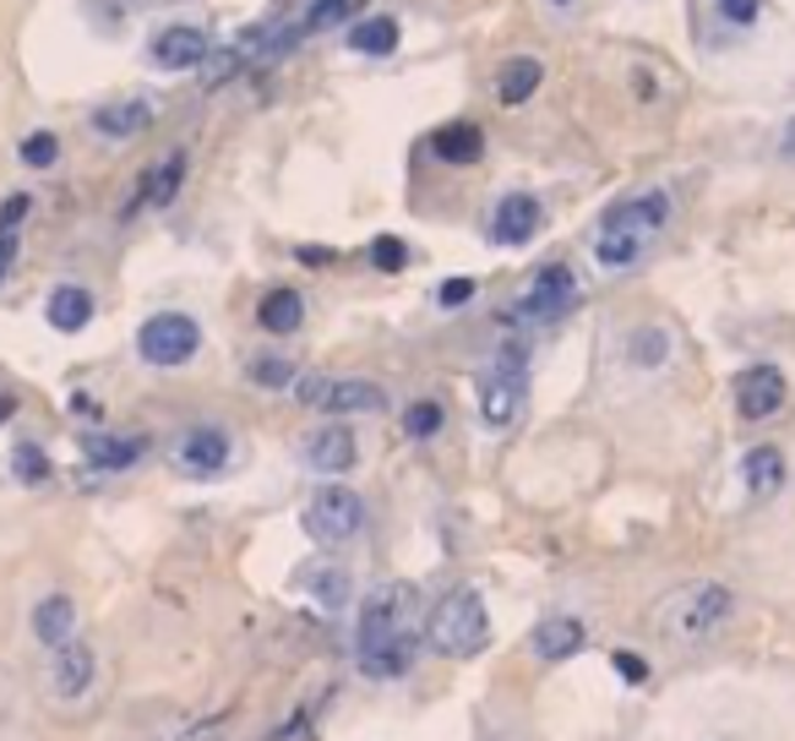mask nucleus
Instances as JSON below:
<instances>
[{
    "label": "nucleus",
    "instance_id": "nucleus-1",
    "mask_svg": "<svg viewBox=\"0 0 795 741\" xmlns=\"http://www.w3.org/2000/svg\"><path fill=\"white\" fill-rule=\"evenodd\" d=\"M665 224H670V197L665 191H637L627 202H616L605 213L600 235H594V262L611 268V273L633 268V262H643V251L665 235Z\"/></svg>",
    "mask_w": 795,
    "mask_h": 741
},
{
    "label": "nucleus",
    "instance_id": "nucleus-2",
    "mask_svg": "<svg viewBox=\"0 0 795 741\" xmlns=\"http://www.w3.org/2000/svg\"><path fill=\"white\" fill-rule=\"evenodd\" d=\"M730 610H736V594L725 590V584H714V579H703V584H681L675 594L659 599V610H654V632L670 638V643L697 649V643H708V638L730 621Z\"/></svg>",
    "mask_w": 795,
    "mask_h": 741
},
{
    "label": "nucleus",
    "instance_id": "nucleus-3",
    "mask_svg": "<svg viewBox=\"0 0 795 741\" xmlns=\"http://www.w3.org/2000/svg\"><path fill=\"white\" fill-rule=\"evenodd\" d=\"M425 638H431V649L447 654V660H475L479 649L490 643V610H485V599H479L475 590H453L436 610H431Z\"/></svg>",
    "mask_w": 795,
    "mask_h": 741
},
{
    "label": "nucleus",
    "instance_id": "nucleus-4",
    "mask_svg": "<svg viewBox=\"0 0 795 741\" xmlns=\"http://www.w3.org/2000/svg\"><path fill=\"white\" fill-rule=\"evenodd\" d=\"M414 616H420V594H414V584H382V590L360 605V649L414 638Z\"/></svg>",
    "mask_w": 795,
    "mask_h": 741
},
{
    "label": "nucleus",
    "instance_id": "nucleus-5",
    "mask_svg": "<svg viewBox=\"0 0 795 741\" xmlns=\"http://www.w3.org/2000/svg\"><path fill=\"white\" fill-rule=\"evenodd\" d=\"M523 393H529V382H523V349L512 344V349H501V360L479 377V420H485L490 431H507V426L523 415Z\"/></svg>",
    "mask_w": 795,
    "mask_h": 741
},
{
    "label": "nucleus",
    "instance_id": "nucleus-6",
    "mask_svg": "<svg viewBox=\"0 0 795 741\" xmlns=\"http://www.w3.org/2000/svg\"><path fill=\"white\" fill-rule=\"evenodd\" d=\"M196 349H202V327H196V316H185V311H159V316H148L143 333H137V355H143L148 366H159V371H174V366L196 360Z\"/></svg>",
    "mask_w": 795,
    "mask_h": 741
},
{
    "label": "nucleus",
    "instance_id": "nucleus-7",
    "mask_svg": "<svg viewBox=\"0 0 795 741\" xmlns=\"http://www.w3.org/2000/svg\"><path fill=\"white\" fill-rule=\"evenodd\" d=\"M360 529H365V502L349 485H321L306 502V535L321 546H349Z\"/></svg>",
    "mask_w": 795,
    "mask_h": 741
},
{
    "label": "nucleus",
    "instance_id": "nucleus-8",
    "mask_svg": "<svg viewBox=\"0 0 795 741\" xmlns=\"http://www.w3.org/2000/svg\"><path fill=\"white\" fill-rule=\"evenodd\" d=\"M300 404H311L321 415H376L387 409V393L365 377H306Z\"/></svg>",
    "mask_w": 795,
    "mask_h": 741
},
{
    "label": "nucleus",
    "instance_id": "nucleus-9",
    "mask_svg": "<svg viewBox=\"0 0 795 741\" xmlns=\"http://www.w3.org/2000/svg\"><path fill=\"white\" fill-rule=\"evenodd\" d=\"M578 305V279H572V268H561V262H550V268H540L534 279H529V290L512 300V316L518 322H556V316H567Z\"/></svg>",
    "mask_w": 795,
    "mask_h": 741
},
{
    "label": "nucleus",
    "instance_id": "nucleus-10",
    "mask_svg": "<svg viewBox=\"0 0 795 741\" xmlns=\"http://www.w3.org/2000/svg\"><path fill=\"white\" fill-rule=\"evenodd\" d=\"M785 398H791V382H785L780 366H747L736 377V409H741V420H769V415L785 409Z\"/></svg>",
    "mask_w": 795,
    "mask_h": 741
},
{
    "label": "nucleus",
    "instance_id": "nucleus-11",
    "mask_svg": "<svg viewBox=\"0 0 795 741\" xmlns=\"http://www.w3.org/2000/svg\"><path fill=\"white\" fill-rule=\"evenodd\" d=\"M174 463H180V474H191V480H213V474L229 469V437H224L218 426H196V431H185V437L174 442Z\"/></svg>",
    "mask_w": 795,
    "mask_h": 741
},
{
    "label": "nucleus",
    "instance_id": "nucleus-12",
    "mask_svg": "<svg viewBox=\"0 0 795 741\" xmlns=\"http://www.w3.org/2000/svg\"><path fill=\"white\" fill-rule=\"evenodd\" d=\"M207 49H213V38H207L202 27H191V22H174V27L154 33V44H148V60H154L159 71H191V66H202V60H207Z\"/></svg>",
    "mask_w": 795,
    "mask_h": 741
},
{
    "label": "nucleus",
    "instance_id": "nucleus-13",
    "mask_svg": "<svg viewBox=\"0 0 795 741\" xmlns=\"http://www.w3.org/2000/svg\"><path fill=\"white\" fill-rule=\"evenodd\" d=\"M354 458H360V447H354V431L349 426H321V431H311L300 442V463L311 474H349Z\"/></svg>",
    "mask_w": 795,
    "mask_h": 741
},
{
    "label": "nucleus",
    "instance_id": "nucleus-14",
    "mask_svg": "<svg viewBox=\"0 0 795 741\" xmlns=\"http://www.w3.org/2000/svg\"><path fill=\"white\" fill-rule=\"evenodd\" d=\"M534 229H540V202L529 191H512V197L496 202V213H490V240L496 246H523V240H534Z\"/></svg>",
    "mask_w": 795,
    "mask_h": 741
},
{
    "label": "nucleus",
    "instance_id": "nucleus-15",
    "mask_svg": "<svg viewBox=\"0 0 795 741\" xmlns=\"http://www.w3.org/2000/svg\"><path fill=\"white\" fill-rule=\"evenodd\" d=\"M154 126V104L148 99H115L104 110H93V132L110 137V143H132Z\"/></svg>",
    "mask_w": 795,
    "mask_h": 741
},
{
    "label": "nucleus",
    "instance_id": "nucleus-16",
    "mask_svg": "<svg viewBox=\"0 0 795 741\" xmlns=\"http://www.w3.org/2000/svg\"><path fill=\"white\" fill-rule=\"evenodd\" d=\"M583 643H589V627L578 616H545L534 627V654L540 660H572Z\"/></svg>",
    "mask_w": 795,
    "mask_h": 741
},
{
    "label": "nucleus",
    "instance_id": "nucleus-17",
    "mask_svg": "<svg viewBox=\"0 0 795 741\" xmlns=\"http://www.w3.org/2000/svg\"><path fill=\"white\" fill-rule=\"evenodd\" d=\"M88 687H93V649L71 638V643L55 649V693L60 698H82Z\"/></svg>",
    "mask_w": 795,
    "mask_h": 741
},
{
    "label": "nucleus",
    "instance_id": "nucleus-18",
    "mask_svg": "<svg viewBox=\"0 0 795 741\" xmlns=\"http://www.w3.org/2000/svg\"><path fill=\"white\" fill-rule=\"evenodd\" d=\"M33 632H38V643H44V649L71 643V638H77V605H71L66 594L38 599V610H33Z\"/></svg>",
    "mask_w": 795,
    "mask_h": 741
},
{
    "label": "nucleus",
    "instance_id": "nucleus-19",
    "mask_svg": "<svg viewBox=\"0 0 795 741\" xmlns=\"http://www.w3.org/2000/svg\"><path fill=\"white\" fill-rule=\"evenodd\" d=\"M540 82H545V66H540L534 55H512V60H501V71H496V93H501V104H523V99H534Z\"/></svg>",
    "mask_w": 795,
    "mask_h": 741
},
{
    "label": "nucleus",
    "instance_id": "nucleus-20",
    "mask_svg": "<svg viewBox=\"0 0 795 741\" xmlns=\"http://www.w3.org/2000/svg\"><path fill=\"white\" fill-rule=\"evenodd\" d=\"M360 671H365V676H376V682H398V676H409V671H414V638L360 649Z\"/></svg>",
    "mask_w": 795,
    "mask_h": 741
},
{
    "label": "nucleus",
    "instance_id": "nucleus-21",
    "mask_svg": "<svg viewBox=\"0 0 795 741\" xmlns=\"http://www.w3.org/2000/svg\"><path fill=\"white\" fill-rule=\"evenodd\" d=\"M257 322H262V333L289 338V333H300V322H306V300L295 295V290H268L262 305H257Z\"/></svg>",
    "mask_w": 795,
    "mask_h": 741
},
{
    "label": "nucleus",
    "instance_id": "nucleus-22",
    "mask_svg": "<svg viewBox=\"0 0 795 741\" xmlns=\"http://www.w3.org/2000/svg\"><path fill=\"white\" fill-rule=\"evenodd\" d=\"M82 452H88V463L93 469H104V474H121V469H132L143 452H148V442L143 437H82Z\"/></svg>",
    "mask_w": 795,
    "mask_h": 741
},
{
    "label": "nucleus",
    "instance_id": "nucleus-23",
    "mask_svg": "<svg viewBox=\"0 0 795 741\" xmlns=\"http://www.w3.org/2000/svg\"><path fill=\"white\" fill-rule=\"evenodd\" d=\"M44 316H49V327L55 333H82L88 322H93V295L82 290V284H60L49 305H44Z\"/></svg>",
    "mask_w": 795,
    "mask_h": 741
},
{
    "label": "nucleus",
    "instance_id": "nucleus-24",
    "mask_svg": "<svg viewBox=\"0 0 795 741\" xmlns=\"http://www.w3.org/2000/svg\"><path fill=\"white\" fill-rule=\"evenodd\" d=\"M398 38H404L398 16H360L354 33H349V49L354 55H371V60H387L398 49Z\"/></svg>",
    "mask_w": 795,
    "mask_h": 741
},
{
    "label": "nucleus",
    "instance_id": "nucleus-25",
    "mask_svg": "<svg viewBox=\"0 0 795 741\" xmlns=\"http://www.w3.org/2000/svg\"><path fill=\"white\" fill-rule=\"evenodd\" d=\"M741 480H747L752 496H774V491L785 485V452H780V447H752V452L741 458Z\"/></svg>",
    "mask_w": 795,
    "mask_h": 741
},
{
    "label": "nucleus",
    "instance_id": "nucleus-26",
    "mask_svg": "<svg viewBox=\"0 0 795 741\" xmlns=\"http://www.w3.org/2000/svg\"><path fill=\"white\" fill-rule=\"evenodd\" d=\"M431 148H436V158H447V164H479L485 137H479L475 121H453V126H442V132L431 137Z\"/></svg>",
    "mask_w": 795,
    "mask_h": 741
},
{
    "label": "nucleus",
    "instance_id": "nucleus-27",
    "mask_svg": "<svg viewBox=\"0 0 795 741\" xmlns=\"http://www.w3.org/2000/svg\"><path fill=\"white\" fill-rule=\"evenodd\" d=\"M180 180H185V153H169L159 169L143 180V202H148V207H169L174 191H180Z\"/></svg>",
    "mask_w": 795,
    "mask_h": 741
},
{
    "label": "nucleus",
    "instance_id": "nucleus-28",
    "mask_svg": "<svg viewBox=\"0 0 795 741\" xmlns=\"http://www.w3.org/2000/svg\"><path fill=\"white\" fill-rule=\"evenodd\" d=\"M670 349H675V344H670V333H665V327H637L633 338H627V360H633V366H643V371L665 366V360H670Z\"/></svg>",
    "mask_w": 795,
    "mask_h": 741
},
{
    "label": "nucleus",
    "instance_id": "nucleus-29",
    "mask_svg": "<svg viewBox=\"0 0 795 741\" xmlns=\"http://www.w3.org/2000/svg\"><path fill=\"white\" fill-rule=\"evenodd\" d=\"M295 377H300V371H295V360H284V355H257V360H251V382H257V388H273V393H279V388H295Z\"/></svg>",
    "mask_w": 795,
    "mask_h": 741
},
{
    "label": "nucleus",
    "instance_id": "nucleus-30",
    "mask_svg": "<svg viewBox=\"0 0 795 741\" xmlns=\"http://www.w3.org/2000/svg\"><path fill=\"white\" fill-rule=\"evenodd\" d=\"M11 474H16L22 485H44V480H49V458H44V447L16 442V452H11Z\"/></svg>",
    "mask_w": 795,
    "mask_h": 741
},
{
    "label": "nucleus",
    "instance_id": "nucleus-31",
    "mask_svg": "<svg viewBox=\"0 0 795 741\" xmlns=\"http://www.w3.org/2000/svg\"><path fill=\"white\" fill-rule=\"evenodd\" d=\"M311 599H317L321 610H338L349 599V573L343 568H321L317 579H311Z\"/></svg>",
    "mask_w": 795,
    "mask_h": 741
},
{
    "label": "nucleus",
    "instance_id": "nucleus-32",
    "mask_svg": "<svg viewBox=\"0 0 795 741\" xmlns=\"http://www.w3.org/2000/svg\"><path fill=\"white\" fill-rule=\"evenodd\" d=\"M404 431H409L414 442H425V437H436V431H442V404H431V398H420V404H409V415H404Z\"/></svg>",
    "mask_w": 795,
    "mask_h": 741
},
{
    "label": "nucleus",
    "instance_id": "nucleus-33",
    "mask_svg": "<svg viewBox=\"0 0 795 741\" xmlns=\"http://www.w3.org/2000/svg\"><path fill=\"white\" fill-rule=\"evenodd\" d=\"M349 11H354V0H317V5H311L306 16H295V22H300V33H327V27L343 22Z\"/></svg>",
    "mask_w": 795,
    "mask_h": 741
},
{
    "label": "nucleus",
    "instance_id": "nucleus-34",
    "mask_svg": "<svg viewBox=\"0 0 795 741\" xmlns=\"http://www.w3.org/2000/svg\"><path fill=\"white\" fill-rule=\"evenodd\" d=\"M371 262H376L382 273H398V268H409V246H404L398 235H376V240H371Z\"/></svg>",
    "mask_w": 795,
    "mask_h": 741
},
{
    "label": "nucleus",
    "instance_id": "nucleus-35",
    "mask_svg": "<svg viewBox=\"0 0 795 741\" xmlns=\"http://www.w3.org/2000/svg\"><path fill=\"white\" fill-rule=\"evenodd\" d=\"M60 158V143H55V132H33L27 143H22V164L27 169H49Z\"/></svg>",
    "mask_w": 795,
    "mask_h": 741
},
{
    "label": "nucleus",
    "instance_id": "nucleus-36",
    "mask_svg": "<svg viewBox=\"0 0 795 741\" xmlns=\"http://www.w3.org/2000/svg\"><path fill=\"white\" fill-rule=\"evenodd\" d=\"M719 16H725L730 27H758V16H763V0H719Z\"/></svg>",
    "mask_w": 795,
    "mask_h": 741
},
{
    "label": "nucleus",
    "instance_id": "nucleus-37",
    "mask_svg": "<svg viewBox=\"0 0 795 741\" xmlns=\"http://www.w3.org/2000/svg\"><path fill=\"white\" fill-rule=\"evenodd\" d=\"M475 300V279H447L442 290H436V305L442 311H458V305H469Z\"/></svg>",
    "mask_w": 795,
    "mask_h": 741
},
{
    "label": "nucleus",
    "instance_id": "nucleus-38",
    "mask_svg": "<svg viewBox=\"0 0 795 741\" xmlns=\"http://www.w3.org/2000/svg\"><path fill=\"white\" fill-rule=\"evenodd\" d=\"M27 207H33V202H27L22 191H16V197H5V207H0V235H16V224L27 218Z\"/></svg>",
    "mask_w": 795,
    "mask_h": 741
},
{
    "label": "nucleus",
    "instance_id": "nucleus-39",
    "mask_svg": "<svg viewBox=\"0 0 795 741\" xmlns=\"http://www.w3.org/2000/svg\"><path fill=\"white\" fill-rule=\"evenodd\" d=\"M611 665H616L627 682H648V665H643V654H627V649H616V654H611Z\"/></svg>",
    "mask_w": 795,
    "mask_h": 741
},
{
    "label": "nucleus",
    "instance_id": "nucleus-40",
    "mask_svg": "<svg viewBox=\"0 0 795 741\" xmlns=\"http://www.w3.org/2000/svg\"><path fill=\"white\" fill-rule=\"evenodd\" d=\"M300 262H311V268H327V262H332V251H327V246H300Z\"/></svg>",
    "mask_w": 795,
    "mask_h": 741
},
{
    "label": "nucleus",
    "instance_id": "nucleus-41",
    "mask_svg": "<svg viewBox=\"0 0 795 741\" xmlns=\"http://www.w3.org/2000/svg\"><path fill=\"white\" fill-rule=\"evenodd\" d=\"M11 257H16V240H11V235H0V279H5V268H11Z\"/></svg>",
    "mask_w": 795,
    "mask_h": 741
},
{
    "label": "nucleus",
    "instance_id": "nucleus-42",
    "mask_svg": "<svg viewBox=\"0 0 795 741\" xmlns=\"http://www.w3.org/2000/svg\"><path fill=\"white\" fill-rule=\"evenodd\" d=\"M785 158H795V126L785 132Z\"/></svg>",
    "mask_w": 795,
    "mask_h": 741
},
{
    "label": "nucleus",
    "instance_id": "nucleus-43",
    "mask_svg": "<svg viewBox=\"0 0 795 741\" xmlns=\"http://www.w3.org/2000/svg\"><path fill=\"white\" fill-rule=\"evenodd\" d=\"M11 409H16V404H11V398H0V420H5V415H11Z\"/></svg>",
    "mask_w": 795,
    "mask_h": 741
}]
</instances>
